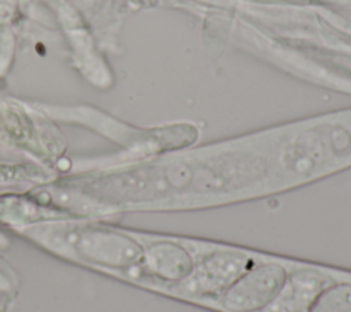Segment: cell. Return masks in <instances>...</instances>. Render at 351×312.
I'll return each instance as SVG.
<instances>
[{"label": "cell", "instance_id": "obj_2", "mask_svg": "<svg viewBox=\"0 0 351 312\" xmlns=\"http://www.w3.org/2000/svg\"><path fill=\"white\" fill-rule=\"evenodd\" d=\"M245 256L234 252H215L206 256L185 279L184 287L191 293H215L225 290L247 268Z\"/></svg>", "mask_w": 351, "mask_h": 312}, {"label": "cell", "instance_id": "obj_3", "mask_svg": "<svg viewBox=\"0 0 351 312\" xmlns=\"http://www.w3.org/2000/svg\"><path fill=\"white\" fill-rule=\"evenodd\" d=\"M147 264L155 275L170 282L185 281L195 268L189 250L170 241L154 244L147 252Z\"/></svg>", "mask_w": 351, "mask_h": 312}, {"label": "cell", "instance_id": "obj_4", "mask_svg": "<svg viewBox=\"0 0 351 312\" xmlns=\"http://www.w3.org/2000/svg\"><path fill=\"white\" fill-rule=\"evenodd\" d=\"M306 312H351V282H339L319 290Z\"/></svg>", "mask_w": 351, "mask_h": 312}, {"label": "cell", "instance_id": "obj_1", "mask_svg": "<svg viewBox=\"0 0 351 312\" xmlns=\"http://www.w3.org/2000/svg\"><path fill=\"white\" fill-rule=\"evenodd\" d=\"M288 279L278 263H261L245 270L223 291L222 305L229 312H258L269 307Z\"/></svg>", "mask_w": 351, "mask_h": 312}]
</instances>
